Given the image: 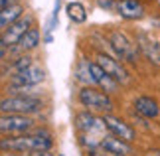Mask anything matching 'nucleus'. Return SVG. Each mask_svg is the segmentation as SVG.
I'll list each match as a JSON object with an SVG mask.
<instances>
[{
	"mask_svg": "<svg viewBox=\"0 0 160 156\" xmlns=\"http://www.w3.org/2000/svg\"><path fill=\"white\" fill-rule=\"evenodd\" d=\"M97 4H99V8H103V10H117L115 0H97Z\"/></svg>",
	"mask_w": 160,
	"mask_h": 156,
	"instance_id": "obj_21",
	"label": "nucleus"
},
{
	"mask_svg": "<svg viewBox=\"0 0 160 156\" xmlns=\"http://www.w3.org/2000/svg\"><path fill=\"white\" fill-rule=\"evenodd\" d=\"M91 63H93V61H87L85 58H81L79 63H77V67H75V79L81 81V83H85V87L97 85L95 77H93V69H91Z\"/></svg>",
	"mask_w": 160,
	"mask_h": 156,
	"instance_id": "obj_16",
	"label": "nucleus"
},
{
	"mask_svg": "<svg viewBox=\"0 0 160 156\" xmlns=\"http://www.w3.org/2000/svg\"><path fill=\"white\" fill-rule=\"evenodd\" d=\"M32 65H34L32 58L24 53V55H20V58H16V59L10 63V73H12V75H16V73H22V71H26L28 67H32Z\"/></svg>",
	"mask_w": 160,
	"mask_h": 156,
	"instance_id": "obj_20",
	"label": "nucleus"
},
{
	"mask_svg": "<svg viewBox=\"0 0 160 156\" xmlns=\"http://www.w3.org/2000/svg\"><path fill=\"white\" fill-rule=\"evenodd\" d=\"M146 156H160V150H158V148H152V150L146 152Z\"/></svg>",
	"mask_w": 160,
	"mask_h": 156,
	"instance_id": "obj_23",
	"label": "nucleus"
},
{
	"mask_svg": "<svg viewBox=\"0 0 160 156\" xmlns=\"http://www.w3.org/2000/svg\"><path fill=\"white\" fill-rule=\"evenodd\" d=\"M30 30H32V16H22L18 22H14L8 30L2 32V43L0 46H6V48H12V46H18L20 40L26 36Z\"/></svg>",
	"mask_w": 160,
	"mask_h": 156,
	"instance_id": "obj_7",
	"label": "nucleus"
},
{
	"mask_svg": "<svg viewBox=\"0 0 160 156\" xmlns=\"http://www.w3.org/2000/svg\"><path fill=\"white\" fill-rule=\"evenodd\" d=\"M117 14L127 18V20H140V18H144V6L138 0H119Z\"/></svg>",
	"mask_w": 160,
	"mask_h": 156,
	"instance_id": "obj_11",
	"label": "nucleus"
},
{
	"mask_svg": "<svg viewBox=\"0 0 160 156\" xmlns=\"http://www.w3.org/2000/svg\"><path fill=\"white\" fill-rule=\"evenodd\" d=\"M137 46H138L140 52H142L146 58L152 61V63L160 65V46H158L154 40H150L146 34L140 32V34H138V38H137Z\"/></svg>",
	"mask_w": 160,
	"mask_h": 156,
	"instance_id": "obj_13",
	"label": "nucleus"
},
{
	"mask_svg": "<svg viewBox=\"0 0 160 156\" xmlns=\"http://www.w3.org/2000/svg\"><path fill=\"white\" fill-rule=\"evenodd\" d=\"M134 113H138L144 118H156L160 115V107H158V103L152 97L138 95L137 99H134Z\"/></svg>",
	"mask_w": 160,
	"mask_h": 156,
	"instance_id": "obj_12",
	"label": "nucleus"
},
{
	"mask_svg": "<svg viewBox=\"0 0 160 156\" xmlns=\"http://www.w3.org/2000/svg\"><path fill=\"white\" fill-rule=\"evenodd\" d=\"M77 99H79V103H81L83 107H87V109L111 111V109L115 107L113 99L109 97V93L99 91V89H95V87H83V89L79 91Z\"/></svg>",
	"mask_w": 160,
	"mask_h": 156,
	"instance_id": "obj_5",
	"label": "nucleus"
},
{
	"mask_svg": "<svg viewBox=\"0 0 160 156\" xmlns=\"http://www.w3.org/2000/svg\"><path fill=\"white\" fill-rule=\"evenodd\" d=\"M53 140L52 134L48 130H36V133H26L20 136H10V138H2L0 146L2 150H10V152H48L52 148Z\"/></svg>",
	"mask_w": 160,
	"mask_h": 156,
	"instance_id": "obj_1",
	"label": "nucleus"
},
{
	"mask_svg": "<svg viewBox=\"0 0 160 156\" xmlns=\"http://www.w3.org/2000/svg\"><path fill=\"white\" fill-rule=\"evenodd\" d=\"M91 69H93V77H95V83L101 87V89H105V93H115L117 91V87H119V83L111 77V75H107L105 71H103V67L97 63V61H93L91 63Z\"/></svg>",
	"mask_w": 160,
	"mask_h": 156,
	"instance_id": "obj_14",
	"label": "nucleus"
},
{
	"mask_svg": "<svg viewBox=\"0 0 160 156\" xmlns=\"http://www.w3.org/2000/svg\"><path fill=\"white\" fill-rule=\"evenodd\" d=\"M101 118H103V123H105V127H107V130H109L111 134L119 136V138L127 140V142H132L134 140V136H137V134H134V128L128 123L121 121V118H117L113 115H103Z\"/></svg>",
	"mask_w": 160,
	"mask_h": 156,
	"instance_id": "obj_9",
	"label": "nucleus"
},
{
	"mask_svg": "<svg viewBox=\"0 0 160 156\" xmlns=\"http://www.w3.org/2000/svg\"><path fill=\"white\" fill-rule=\"evenodd\" d=\"M101 118H97L95 115H91L89 111H83L75 117V128L79 130V134H85V133H91L93 128L99 127Z\"/></svg>",
	"mask_w": 160,
	"mask_h": 156,
	"instance_id": "obj_15",
	"label": "nucleus"
},
{
	"mask_svg": "<svg viewBox=\"0 0 160 156\" xmlns=\"http://www.w3.org/2000/svg\"><path fill=\"white\" fill-rule=\"evenodd\" d=\"M22 16H24V8L20 4H14V6H10V8L2 10L0 12V26H2V32L8 30L14 22H18Z\"/></svg>",
	"mask_w": 160,
	"mask_h": 156,
	"instance_id": "obj_17",
	"label": "nucleus"
},
{
	"mask_svg": "<svg viewBox=\"0 0 160 156\" xmlns=\"http://www.w3.org/2000/svg\"><path fill=\"white\" fill-rule=\"evenodd\" d=\"M44 107L42 99L32 97V95H12L4 97L0 103L2 115H32Z\"/></svg>",
	"mask_w": 160,
	"mask_h": 156,
	"instance_id": "obj_2",
	"label": "nucleus"
},
{
	"mask_svg": "<svg viewBox=\"0 0 160 156\" xmlns=\"http://www.w3.org/2000/svg\"><path fill=\"white\" fill-rule=\"evenodd\" d=\"M14 4H16V0H0V6H2V10L10 8V6H14Z\"/></svg>",
	"mask_w": 160,
	"mask_h": 156,
	"instance_id": "obj_22",
	"label": "nucleus"
},
{
	"mask_svg": "<svg viewBox=\"0 0 160 156\" xmlns=\"http://www.w3.org/2000/svg\"><path fill=\"white\" fill-rule=\"evenodd\" d=\"M65 12L69 16V20H73L75 24H83L87 20V10H85V6L81 2H69L65 6Z\"/></svg>",
	"mask_w": 160,
	"mask_h": 156,
	"instance_id": "obj_18",
	"label": "nucleus"
},
{
	"mask_svg": "<svg viewBox=\"0 0 160 156\" xmlns=\"http://www.w3.org/2000/svg\"><path fill=\"white\" fill-rule=\"evenodd\" d=\"M99 148L109 156H128L132 152L131 142L122 140V138H119V136H115V134H107L105 138L101 140Z\"/></svg>",
	"mask_w": 160,
	"mask_h": 156,
	"instance_id": "obj_10",
	"label": "nucleus"
},
{
	"mask_svg": "<svg viewBox=\"0 0 160 156\" xmlns=\"http://www.w3.org/2000/svg\"><path fill=\"white\" fill-rule=\"evenodd\" d=\"M34 127V121L28 115H2L0 118V130L2 134H10V136H20L30 133Z\"/></svg>",
	"mask_w": 160,
	"mask_h": 156,
	"instance_id": "obj_6",
	"label": "nucleus"
},
{
	"mask_svg": "<svg viewBox=\"0 0 160 156\" xmlns=\"http://www.w3.org/2000/svg\"><path fill=\"white\" fill-rule=\"evenodd\" d=\"M95 61L103 67V71H105L107 75H111L117 81V83H127V81L131 79L128 71L119 63V61H117V58H111V55H107V53H99Z\"/></svg>",
	"mask_w": 160,
	"mask_h": 156,
	"instance_id": "obj_8",
	"label": "nucleus"
},
{
	"mask_svg": "<svg viewBox=\"0 0 160 156\" xmlns=\"http://www.w3.org/2000/svg\"><path fill=\"white\" fill-rule=\"evenodd\" d=\"M44 79H46V71L42 69V67H38V65H32V67H28L26 71L16 73V75L10 77L8 91L24 95V91H28V89H32V87L40 85Z\"/></svg>",
	"mask_w": 160,
	"mask_h": 156,
	"instance_id": "obj_3",
	"label": "nucleus"
},
{
	"mask_svg": "<svg viewBox=\"0 0 160 156\" xmlns=\"http://www.w3.org/2000/svg\"><path fill=\"white\" fill-rule=\"evenodd\" d=\"M40 46V32L36 28H32L30 32L24 36V38L20 40V43H18V48H20V52H32V49H36Z\"/></svg>",
	"mask_w": 160,
	"mask_h": 156,
	"instance_id": "obj_19",
	"label": "nucleus"
},
{
	"mask_svg": "<svg viewBox=\"0 0 160 156\" xmlns=\"http://www.w3.org/2000/svg\"><path fill=\"white\" fill-rule=\"evenodd\" d=\"M4 156H34V154H4Z\"/></svg>",
	"mask_w": 160,
	"mask_h": 156,
	"instance_id": "obj_24",
	"label": "nucleus"
},
{
	"mask_svg": "<svg viewBox=\"0 0 160 156\" xmlns=\"http://www.w3.org/2000/svg\"><path fill=\"white\" fill-rule=\"evenodd\" d=\"M109 42H111V46H113L119 59L127 61V63H134V61L138 59V46H134L122 32L113 30V32L109 34Z\"/></svg>",
	"mask_w": 160,
	"mask_h": 156,
	"instance_id": "obj_4",
	"label": "nucleus"
}]
</instances>
